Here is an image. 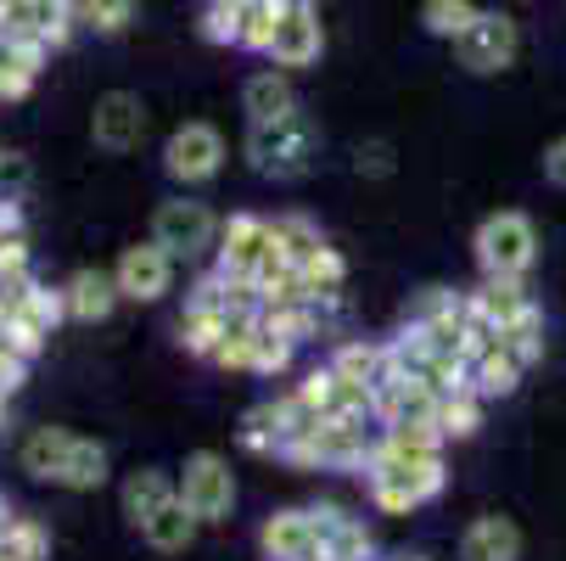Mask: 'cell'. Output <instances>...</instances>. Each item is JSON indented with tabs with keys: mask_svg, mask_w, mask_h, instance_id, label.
<instances>
[{
	"mask_svg": "<svg viewBox=\"0 0 566 561\" xmlns=\"http://www.w3.org/2000/svg\"><path fill=\"white\" fill-rule=\"evenodd\" d=\"M381 444V422L370 411L359 416H326L314 433H303L297 444H286V466H303V471H365V460L376 455Z\"/></svg>",
	"mask_w": 566,
	"mask_h": 561,
	"instance_id": "obj_1",
	"label": "cell"
},
{
	"mask_svg": "<svg viewBox=\"0 0 566 561\" xmlns=\"http://www.w3.org/2000/svg\"><path fill=\"white\" fill-rule=\"evenodd\" d=\"M449 484V466L443 460H410V455H387L376 444V455L365 460V495L376 511L387 517H410L427 500H438Z\"/></svg>",
	"mask_w": 566,
	"mask_h": 561,
	"instance_id": "obj_2",
	"label": "cell"
},
{
	"mask_svg": "<svg viewBox=\"0 0 566 561\" xmlns=\"http://www.w3.org/2000/svg\"><path fill=\"white\" fill-rule=\"evenodd\" d=\"M241 152H248V164L264 180H303L314 169V157H319V124L303 107L275 118V124H248Z\"/></svg>",
	"mask_w": 566,
	"mask_h": 561,
	"instance_id": "obj_3",
	"label": "cell"
},
{
	"mask_svg": "<svg viewBox=\"0 0 566 561\" xmlns=\"http://www.w3.org/2000/svg\"><path fill=\"white\" fill-rule=\"evenodd\" d=\"M471 253L482 264V276L494 281H527L538 264V225L522 208H500L471 230Z\"/></svg>",
	"mask_w": 566,
	"mask_h": 561,
	"instance_id": "obj_4",
	"label": "cell"
},
{
	"mask_svg": "<svg viewBox=\"0 0 566 561\" xmlns=\"http://www.w3.org/2000/svg\"><path fill=\"white\" fill-rule=\"evenodd\" d=\"M175 489H180L186 511H191L202 528H219V522H230V511H235V471H230V460H224L219 449H191L186 466L175 471Z\"/></svg>",
	"mask_w": 566,
	"mask_h": 561,
	"instance_id": "obj_5",
	"label": "cell"
},
{
	"mask_svg": "<svg viewBox=\"0 0 566 561\" xmlns=\"http://www.w3.org/2000/svg\"><path fill=\"white\" fill-rule=\"evenodd\" d=\"M151 242L164 248L175 264H197V259H208L219 248V219L197 197H169V202H157V214H151Z\"/></svg>",
	"mask_w": 566,
	"mask_h": 561,
	"instance_id": "obj_6",
	"label": "cell"
},
{
	"mask_svg": "<svg viewBox=\"0 0 566 561\" xmlns=\"http://www.w3.org/2000/svg\"><path fill=\"white\" fill-rule=\"evenodd\" d=\"M275 219L253 214V208H241L230 219H219V248H213V264L224 276H241V281H259L264 264H275ZM286 264V259H281Z\"/></svg>",
	"mask_w": 566,
	"mask_h": 561,
	"instance_id": "obj_7",
	"label": "cell"
},
{
	"mask_svg": "<svg viewBox=\"0 0 566 561\" xmlns=\"http://www.w3.org/2000/svg\"><path fill=\"white\" fill-rule=\"evenodd\" d=\"M219 169H224V135H219L208 118H186V124L164 141V175H169L175 186L197 191V186L219 180Z\"/></svg>",
	"mask_w": 566,
	"mask_h": 561,
	"instance_id": "obj_8",
	"label": "cell"
},
{
	"mask_svg": "<svg viewBox=\"0 0 566 561\" xmlns=\"http://www.w3.org/2000/svg\"><path fill=\"white\" fill-rule=\"evenodd\" d=\"M522 51V29L511 12H476V23L454 40V56L465 73H505Z\"/></svg>",
	"mask_w": 566,
	"mask_h": 561,
	"instance_id": "obj_9",
	"label": "cell"
},
{
	"mask_svg": "<svg viewBox=\"0 0 566 561\" xmlns=\"http://www.w3.org/2000/svg\"><path fill=\"white\" fill-rule=\"evenodd\" d=\"M175 276H180V264L164 253L146 236V242H135V248H124L118 253V264H113V281H118V298H129V303H157V298H169L175 292Z\"/></svg>",
	"mask_w": 566,
	"mask_h": 561,
	"instance_id": "obj_10",
	"label": "cell"
},
{
	"mask_svg": "<svg viewBox=\"0 0 566 561\" xmlns=\"http://www.w3.org/2000/svg\"><path fill=\"white\" fill-rule=\"evenodd\" d=\"M146 102L135 96V91H107L102 102H96V113H91V141L102 146V152H113V157H124V152H135L140 141H146Z\"/></svg>",
	"mask_w": 566,
	"mask_h": 561,
	"instance_id": "obj_11",
	"label": "cell"
},
{
	"mask_svg": "<svg viewBox=\"0 0 566 561\" xmlns=\"http://www.w3.org/2000/svg\"><path fill=\"white\" fill-rule=\"evenodd\" d=\"M259 550L270 561H319V511L314 506H286V511L264 517Z\"/></svg>",
	"mask_w": 566,
	"mask_h": 561,
	"instance_id": "obj_12",
	"label": "cell"
},
{
	"mask_svg": "<svg viewBox=\"0 0 566 561\" xmlns=\"http://www.w3.org/2000/svg\"><path fill=\"white\" fill-rule=\"evenodd\" d=\"M370 416H376L381 427H438V393L392 371V376L370 393Z\"/></svg>",
	"mask_w": 566,
	"mask_h": 561,
	"instance_id": "obj_13",
	"label": "cell"
},
{
	"mask_svg": "<svg viewBox=\"0 0 566 561\" xmlns=\"http://www.w3.org/2000/svg\"><path fill=\"white\" fill-rule=\"evenodd\" d=\"M319 51H326L319 12H314V7H286V12H281V29H275V40H270V67H281V73L314 67Z\"/></svg>",
	"mask_w": 566,
	"mask_h": 561,
	"instance_id": "obj_14",
	"label": "cell"
},
{
	"mask_svg": "<svg viewBox=\"0 0 566 561\" xmlns=\"http://www.w3.org/2000/svg\"><path fill=\"white\" fill-rule=\"evenodd\" d=\"M62 298H67V320H78V326H102V320L124 303L113 270H96V264L73 270V276L62 281Z\"/></svg>",
	"mask_w": 566,
	"mask_h": 561,
	"instance_id": "obj_15",
	"label": "cell"
},
{
	"mask_svg": "<svg viewBox=\"0 0 566 561\" xmlns=\"http://www.w3.org/2000/svg\"><path fill=\"white\" fill-rule=\"evenodd\" d=\"M319 511V561H376V539L365 517L343 506H314Z\"/></svg>",
	"mask_w": 566,
	"mask_h": 561,
	"instance_id": "obj_16",
	"label": "cell"
},
{
	"mask_svg": "<svg viewBox=\"0 0 566 561\" xmlns=\"http://www.w3.org/2000/svg\"><path fill=\"white\" fill-rule=\"evenodd\" d=\"M471 309L489 320V326L511 332V326H522L527 314H538V298H533L527 281H494V276H482V281L471 287Z\"/></svg>",
	"mask_w": 566,
	"mask_h": 561,
	"instance_id": "obj_17",
	"label": "cell"
},
{
	"mask_svg": "<svg viewBox=\"0 0 566 561\" xmlns=\"http://www.w3.org/2000/svg\"><path fill=\"white\" fill-rule=\"evenodd\" d=\"M522 376H527V365H522L505 343L471 349V360H465V387H471V393H482L489 405H494V398H511V393L522 387Z\"/></svg>",
	"mask_w": 566,
	"mask_h": 561,
	"instance_id": "obj_18",
	"label": "cell"
},
{
	"mask_svg": "<svg viewBox=\"0 0 566 561\" xmlns=\"http://www.w3.org/2000/svg\"><path fill=\"white\" fill-rule=\"evenodd\" d=\"M460 561H522V528L500 511H482L460 533Z\"/></svg>",
	"mask_w": 566,
	"mask_h": 561,
	"instance_id": "obj_19",
	"label": "cell"
},
{
	"mask_svg": "<svg viewBox=\"0 0 566 561\" xmlns=\"http://www.w3.org/2000/svg\"><path fill=\"white\" fill-rule=\"evenodd\" d=\"M45 56L51 45H40L34 34H0V102H23L34 91Z\"/></svg>",
	"mask_w": 566,
	"mask_h": 561,
	"instance_id": "obj_20",
	"label": "cell"
},
{
	"mask_svg": "<svg viewBox=\"0 0 566 561\" xmlns=\"http://www.w3.org/2000/svg\"><path fill=\"white\" fill-rule=\"evenodd\" d=\"M175 495H180V489H175V471H164V466H135L124 484H118V506H124L129 528H140L146 517H157Z\"/></svg>",
	"mask_w": 566,
	"mask_h": 561,
	"instance_id": "obj_21",
	"label": "cell"
},
{
	"mask_svg": "<svg viewBox=\"0 0 566 561\" xmlns=\"http://www.w3.org/2000/svg\"><path fill=\"white\" fill-rule=\"evenodd\" d=\"M241 113H248V124H275V118L297 113L292 73H281V67H259L248 85H241Z\"/></svg>",
	"mask_w": 566,
	"mask_h": 561,
	"instance_id": "obj_22",
	"label": "cell"
},
{
	"mask_svg": "<svg viewBox=\"0 0 566 561\" xmlns=\"http://www.w3.org/2000/svg\"><path fill=\"white\" fill-rule=\"evenodd\" d=\"M107 477H113V455H107V444L73 433L67 460H62V471H56V489H67V495H96Z\"/></svg>",
	"mask_w": 566,
	"mask_h": 561,
	"instance_id": "obj_23",
	"label": "cell"
},
{
	"mask_svg": "<svg viewBox=\"0 0 566 561\" xmlns=\"http://www.w3.org/2000/svg\"><path fill=\"white\" fill-rule=\"evenodd\" d=\"M326 365H332L343 382L365 387V393H376V387L392 376V354H387V343H365V337H348V343H337Z\"/></svg>",
	"mask_w": 566,
	"mask_h": 561,
	"instance_id": "obj_24",
	"label": "cell"
},
{
	"mask_svg": "<svg viewBox=\"0 0 566 561\" xmlns=\"http://www.w3.org/2000/svg\"><path fill=\"white\" fill-rule=\"evenodd\" d=\"M135 533H140V539H146V550H157V555H180V550H191V539L202 533V522H197V517L186 511V500L175 495L164 511L146 517Z\"/></svg>",
	"mask_w": 566,
	"mask_h": 561,
	"instance_id": "obj_25",
	"label": "cell"
},
{
	"mask_svg": "<svg viewBox=\"0 0 566 561\" xmlns=\"http://www.w3.org/2000/svg\"><path fill=\"white\" fill-rule=\"evenodd\" d=\"M67 444H73L67 427H29L23 444H18V466L34 477V484H56V471L67 460Z\"/></svg>",
	"mask_w": 566,
	"mask_h": 561,
	"instance_id": "obj_26",
	"label": "cell"
},
{
	"mask_svg": "<svg viewBox=\"0 0 566 561\" xmlns=\"http://www.w3.org/2000/svg\"><path fill=\"white\" fill-rule=\"evenodd\" d=\"M319 248H326V230H319L308 214H275V253L286 264H308Z\"/></svg>",
	"mask_w": 566,
	"mask_h": 561,
	"instance_id": "obj_27",
	"label": "cell"
},
{
	"mask_svg": "<svg viewBox=\"0 0 566 561\" xmlns=\"http://www.w3.org/2000/svg\"><path fill=\"white\" fill-rule=\"evenodd\" d=\"M482 416H489V398L471 393V387H460V393H443V398H438V433H443L449 444L471 438V433L482 427Z\"/></svg>",
	"mask_w": 566,
	"mask_h": 561,
	"instance_id": "obj_28",
	"label": "cell"
},
{
	"mask_svg": "<svg viewBox=\"0 0 566 561\" xmlns=\"http://www.w3.org/2000/svg\"><path fill=\"white\" fill-rule=\"evenodd\" d=\"M253 343H259V314H241V320H230V326H224V337H219V349H213L208 365L253 376Z\"/></svg>",
	"mask_w": 566,
	"mask_h": 561,
	"instance_id": "obj_29",
	"label": "cell"
},
{
	"mask_svg": "<svg viewBox=\"0 0 566 561\" xmlns=\"http://www.w3.org/2000/svg\"><path fill=\"white\" fill-rule=\"evenodd\" d=\"M286 0H241V51H259L270 56V40L281 29Z\"/></svg>",
	"mask_w": 566,
	"mask_h": 561,
	"instance_id": "obj_30",
	"label": "cell"
},
{
	"mask_svg": "<svg viewBox=\"0 0 566 561\" xmlns=\"http://www.w3.org/2000/svg\"><path fill=\"white\" fill-rule=\"evenodd\" d=\"M73 23L113 40V34H124L135 23V0H73Z\"/></svg>",
	"mask_w": 566,
	"mask_h": 561,
	"instance_id": "obj_31",
	"label": "cell"
},
{
	"mask_svg": "<svg viewBox=\"0 0 566 561\" xmlns=\"http://www.w3.org/2000/svg\"><path fill=\"white\" fill-rule=\"evenodd\" d=\"M476 0H421V29L438 34V40H460L471 23H476Z\"/></svg>",
	"mask_w": 566,
	"mask_h": 561,
	"instance_id": "obj_32",
	"label": "cell"
},
{
	"mask_svg": "<svg viewBox=\"0 0 566 561\" xmlns=\"http://www.w3.org/2000/svg\"><path fill=\"white\" fill-rule=\"evenodd\" d=\"M381 449L387 455H410V460H443L449 438L438 427H381Z\"/></svg>",
	"mask_w": 566,
	"mask_h": 561,
	"instance_id": "obj_33",
	"label": "cell"
},
{
	"mask_svg": "<svg viewBox=\"0 0 566 561\" xmlns=\"http://www.w3.org/2000/svg\"><path fill=\"white\" fill-rule=\"evenodd\" d=\"M0 550L7 555H18V561H51V528L40 522V517H12V528L0 533Z\"/></svg>",
	"mask_w": 566,
	"mask_h": 561,
	"instance_id": "obj_34",
	"label": "cell"
},
{
	"mask_svg": "<svg viewBox=\"0 0 566 561\" xmlns=\"http://www.w3.org/2000/svg\"><path fill=\"white\" fill-rule=\"evenodd\" d=\"M292 360H297V343L292 337H281L270 320L259 314V343H253V376H286L292 371Z\"/></svg>",
	"mask_w": 566,
	"mask_h": 561,
	"instance_id": "obj_35",
	"label": "cell"
},
{
	"mask_svg": "<svg viewBox=\"0 0 566 561\" xmlns=\"http://www.w3.org/2000/svg\"><path fill=\"white\" fill-rule=\"evenodd\" d=\"M202 34L213 45H241V0H208L202 7Z\"/></svg>",
	"mask_w": 566,
	"mask_h": 561,
	"instance_id": "obj_36",
	"label": "cell"
},
{
	"mask_svg": "<svg viewBox=\"0 0 566 561\" xmlns=\"http://www.w3.org/2000/svg\"><path fill=\"white\" fill-rule=\"evenodd\" d=\"M398 164H392V146L387 141H359L354 146V175H365V180H387Z\"/></svg>",
	"mask_w": 566,
	"mask_h": 561,
	"instance_id": "obj_37",
	"label": "cell"
},
{
	"mask_svg": "<svg viewBox=\"0 0 566 561\" xmlns=\"http://www.w3.org/2000/svg\"><path fill=\"white\" fill-rule=\"evenodd\" d=\"M29 371H34V360H29V354H18L7 337H0V393L12 398V393L29 382Z\"/></svg>",
	"mask_w": 566,
	"mask_h": 561,
	"instance_id": "obj_38",
	"label": "cell"
},
{
	"mask_svg": "<svg viewBox=\"0 0 566 561\" xmlns=\"http://www.w3.org/2000/svg\"><path fill=\"white\" fill-rule=\"evenodd\" d=\"M29 186V157L23 152H0V197H18Z\"/></svg>",
	"mask_w": 566,
	"mask_h": 561,
	"instance_id": "obj_39",
	"label": "cell"
},
{
	"mask_svg": "<svg viewBox=\"0 0 566 561\" xmlns=\"http://www.w3.org/2000/svg\"><path fill=\"white\" fill-rule=\"evenodd\" d=\"M538 169H544V180H549V186H560V191H566V135H555V141L544 146Z\"/></svg>",
	"mask_w": 566,
	"mask_h": 561,
	"instance_id": "obj_40",
	"label": "cell"
},
{
	"mask_svg": "<svg viewBox=\"0 0 566 561\" xmlns=\"http://www.w3.org/2000/svg\"><path fill=\"white\" fill-rule=\"evenodd\" d=\"M12 236H29L23 230V202L18 197H0V242H12Z\"/></svg>",
	"mask_w": 566,
	"mask_h": 561,
	"instance_id": "obj_41",
	"label": "cell"
},
{
	"mask_svg": "<svg viewBox=\"0 0 566 561\" xmlns=\"http://www.w3.org/2000/svg\"><path fill=\"white\" fill-rule=\"evenodd\" d=\"M12 517H18V506H12L7 495H0V533H7V528H12Z\"/></svg>",
	"mask_w": 566,
	"mask_h": 561,
	"instance_id": "obj_42",
	"label": "cell"
},
{
	"mask_svg": "<svg viewBox=\"0 0 566 561\" xmlns=\"http://www.w3.org/2000/svg\"><path fill=\"white\" fill-rule=\"evenodd\" d=\"M7 416H12V398H7V393H0V427H7Z\"/></svg>",
	"mask_w": 566,
	"mask_h": 561,
	"instance_id": "obj_43",
	"label": "cell"
},
{
	"mask_svg": "<svg viewBox=\"0 0 566 561\" xmlns=\"http://www.w3.org/2000/svg\"><path fill=\"white\" fill-rule=\"evenodd\" d=\"M403 561H427V555H403Z\"/></svg>",
	"mask_w": 566,
	"mask_h": 561,
	"instance_id": "obj_44",
	"label": "cell"
},
{
	"mask_svg": "<svg viewBox=\"0 0 566 561\" xmlns=\"http://www.w3.org/2000/svg\"><path fill=\"white\" fill-rule=\"evenodd\" d=\"M56 7H73V0H56Z\"/></svg>",
	"mask_w": 566,
	"mask_h": 561,
	"instance_id": "obj_45",
	"label": "cell"
}]
</instances>
